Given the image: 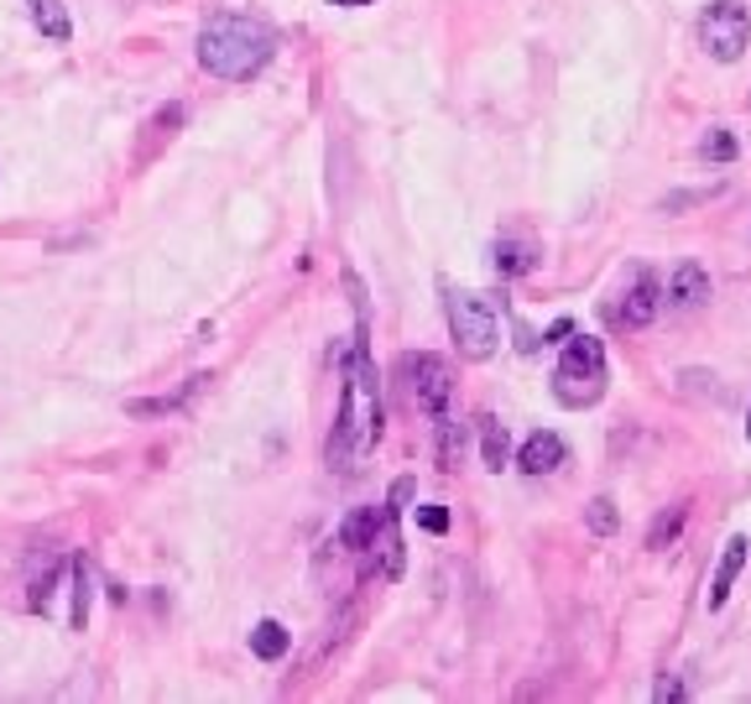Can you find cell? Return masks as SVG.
<instances>
[{"instance_id": "cell-1", "label": "cell", "mask_w": 751, "mask_h": 704, "mask_svg": "<svg viewBox=\"0 0 751 704\" xmlns=\"http://www.w3.org/2000/svg\"><path fill=\"white\" fill-rule=\"evenodd\" d=\"M376 439H381V392H376V371L371 355H366V309H360L356 350H350V365H344L340 418H334V433H329V464L356 470V460L371 454Z\"/></svg>"}, {"instance_id": "cell-2", "label": "cell", "mask_w": 751, "mask_h": 704, "mask_svg": "<svg viewBox=\"0 0 751 704\" xmlns=\"http://www.w3.org/2000/svg\"><path fill=\"white\" fill-rule=\"evenodd\" d=\"M272 52H277V37H272V27L257 17L224 11V17H209V27L199 32V63H204L214 79H230V84L257 79V73L272 63Z\"/></svg>"}, {"instance_id": "cell-3", "label": "cell", "mask_w": 751, "mask_h": 704, "mask_svg": "<svg viewBox=\"0 0 751 704\" xmlns=\"http://www.w3.org/2000/svg\"><path fill=\"white\" fill-rule=\"evenodd\" d=\"M605 344L595 334H574V340L563 344L559 365H553V396H559L563 408H595L600 396H605Z\"/></svg>"}, {"instance_id": "cell-4", "label": "cell", "mask_w": 751, "mask_h": 704, "mask_svg": "<svg viewBox=\"0 0 751 704\" xmlns=\"http://www.w3.org/2000/svg\"><path fill=\"white\" fill-rule=\"evenodd\" d=\"M449 334H454L464 361H491L495 344H501L495 303L480 292H449Z\"/></svg>"}, {"instance_id": "cell-5", "label": "cell", "mask_w": 751, "mask_h": 704, "mask_svg": "<svg viewBox=\"0 0 751 704\" xmlns=\"http://www.w3.org/2000/svg\"><path fill=\"white\" fill-rule=\"evenodd\" d=\"M751 42V6L747 0H710L700 11V48L715 63H735Z\"/></svg>"}, {"instance_id": "cell-6", "label": "cell", "mask_w": 751, "mask_h": 704, "mask_svg": "<svg viewBox=\"0 0 751 704\" xmlns=\"http://www.w3.org/2000/svg\"><path fill=\"white\" fill-rule=\"evenodd\" d=\"M397 376L408 381V396L423 408V413H449V396H454V371H449L444 355H428V350H418V355H402L397 361Z\"/></svg>"}, {"instance_id": "cell-7", "label": "cell", "mask_w": 751, "mask_h": 704, "mask_svg": "<svg viewBox=\"0 0 751 704\" xmlns=\"http://www.w3.org/2000/svg\"><path fill=\"white\" fill-rule=\"evenodd\" d=\"M747 559H751V537L735 533L731 543H725V553H720L715 580H710V590H704V605H710V611H720V605L731 601V590H735V580H741V569H747Z\"/></svg>"}, {"instance_id": "cell-8", "label": "cell", "mask_w": 751, "mask_h": 704, "mask_svg": "<svg viewBox=\"0 0 751 704\" xmlns=\"http://www.w3.org/2000/svg\"><path fill=\"white\" fill-rule=\"evenodd\" d=\"M658 309H663V282H658L652 272H642L632 282V292L621 298V313H615V319H621L627 329H648L652 319H658Z\"/></svg>"}, {"instance_id": "cell-9", "label": "cell", "mask_w": 751, "mask_h": 704, "mask_svg": "<svg viewBox=\"0 0 751 704\" xmlns=\"http://www.w3.org/2000/svg\"><path fill=\"white\" fill-rule=\"evenodd\" d=\"M704 298H710V272H704L700 261H679V266L668 272L663 303H673V309H700Z\"/></svg>"}, {"instance_id": "cell-10", "label": "cell", "mask_w": 751, "mask_h": 704, "mask_svg": "<svg viewBox=\"0 0 751 704\" xmlns=\"http://www.w3.org/2000/svg\"><path fill=\"white\" fill-rule=\"evenodd\" d=\"M563 439L559 433H532L528 444H522V454H517V464H522V475H553L563 464Z\"/></svg>"}, {"instance_id": "cell-11", "label": "cell", "mask_w": 751, "mask_h": 704, "mask_svg": "<svg viewBox=\"0 0 751 704\" xmlns=\"http://www.w3.org/2000/svg\"><path fill=\"white\" fill-rule=\"evenodd\" d=\"M376 527H381V512H376V506H360V512H350V516H344V527H340V549L366 553V549H371V537H376Z\"/></svg>"}, {"instance_id": "cell-12", "label": "cell", "mask_w": 751, "mask_h": 704, "mask_svg": "<svg viewBox=\"0 0 751 704\" xmlns=\"http://www.w3.org/2000/svg\"><path fill=\"white\" fill-rule=\"evenodd\" d=\"M27 6H32V21L42 27V37H48V42H69V37H73L63 0H27Z\"/></svg>"}, {"instance_id": "cell-13", "label": "cell", "mask_w": 751, "mask_h": 704, "mask_svg": "<svg viewBox=\"0 0 751 704\" xmlns=\"http://www.w3.org/2000/svg\"><path fill=\"white\" fill-rule=\"evenodd\" d=\"M480 454H485V470H507V460H512V439L495 418H480Z\"/></svg>"}, {"instance_id": "cell-14", "label": "cell", "mask_w": 751, "mask_h": 704, "mask_svg": "<svg viewBox=\"0 0 751 704\" xmlns=\"http://www.w3.org/2000/svg\"><path fill=\"white\" fill-rule=\"evenodd\" d=\"M538 266V251L528 241H495V272L501 276H528Z\"/></svg>"}, {"instance_id": "cell-15", "label": "cell", "mask_w": 751, "mask_h": 704, "mask_svg": "<svg viewBox=\"0 0 751 704\" xmlns=\"http://www.w3.org/2000/svg\"><path fill=\"white\" fill-rule=\"evenodd\" d=\"M292 636L282 632V621H261L257 632H251V653L261 657V663H277V657H288Z\"/></svg>"}, {"instance_id": "cell-16", "label": "cell", "mask_w": 751, "mask_h": 704, "mask_svg": "<svg viewBox=\"0 0 751 704\" xmlns=\"http://www.w3.org/2000/svg\"><path fill=\"white\" fill-rule=\"evenodd\" d=\"M464 454V429L449 413H439V470H454Z\"/></svg>"}, {"instance_id": "cell-17", "label": "cell", "mask_w": 751, "mask_h": 704, "mask_svg": "<svg viewBox=\"0 0 751 704\" xmlns=\"http://www.w3.org/2000/svg\"><path fill=\"white\" fill-rule=\"evenodd\" d=\"M683 522H689V512H683V506H673V512H663V516H658V522H652L648 549H652V553L673 549V543H679V533H683Z\"/></svg>"}, {"instance_id": "cell-18", "label": "cell", "mask_w": 751, "mask_h": 704, "mask_svg": "<svg viewBox=\"0 0 751 704\" xmlns=\"http://www.w3.org/2000/svg\"><path fill=\"white\" fill-rule=\"evenodd\" d=\"M584 527L595 537H611L615 527H621V516H615V501L611 496H595L590 506H584Z\"/></svg>"}, {"instance_id": "cell-19", "label": "cell", "mask_w": 751, "mask_h": 704, "mask_svg": "<svg viewBox=\"0 0 751 704\" xmlns=\"http://www.w3.org/2000/svg\"><path fill=\"white\" fill-rule=\"evenodd\" d=\"M735 152H741V147H735V137L725 131V125H715V131L700 141V157H704V162H735Z\"/></svg>"}, {"instance_id": "cell-20", "label": "cell", "mask_w": 751, "mask_h": 704, "mask_svg": "<svg viewBox=\"0 0 751 704\" xmlns=\"http://www.w3.org/2000/svg\"><path fill=\"white\" fill-rule=\"evenodd\" d=\"M418 527L423 533H449V512L444 506H418Z\"/></svg>"}, {"instance_id": "cell-21", "label": "cell", "mask_w": 751, "mask_h": 704, "mask_svg": "<svg viewBox=\"0 0 751 704\" xmlns=\"http://www.w3.org/2000/svg\"><path fill=\"white\" fill-rule=\"evenodd\" d=\"M683 694H689V688H683L679 678H658V688H652V700H658V704H679Z\"/></svg>"}, {"instance_id": "cell-22", "label": "cell", "mask_w": 751, "mask_h": 704, "mask_svg": "<svg viewBox=\"0 0 751 704\" xmlns=\"http://www.w3.org/2000/svg\"><path fill=\"white\" fill-rule=\"evenodd\" d=\"M329 6H350L356 11V6H371V0H329Z\"/></svg>"}, {"instance_id": "cell-23", "label": "cell", "mask_w": 751, "mask_h": 704, "mask_svg": "<svg viewBox=\"0 0 751 704\" xmlns=\"http://www.w3.org/2000/svg\"><path fill=\"white\" fill-rule=\"evenodd\" d=\"M747 439H751V413H747Z\"/></svg>"}]
</instances>
